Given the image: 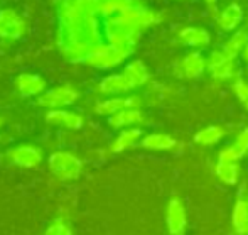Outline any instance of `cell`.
Segmentation results:
<instances>
[{
	"label": "cell",
	"mask_w": 248,
	"mask_h": 235,
	"mask_svg": "<svg viewBox=\"0 0 248 235\" xmlns=\"http://www.w3.org/2000/svg\"><path fill=\"white\" fill-rule=\"evenodd\" d=\"M245 156V152H243L242 149H240L236 144H233V146H228L225 147V149L219 152V161H230V163H238L242 157Z\"/></svg>",
	"instance_id": "23"
},
{
	"label": "cell",
	"mask_w": 248,
	"mask_h": 235,
	"mask_svg": "<svg viewBox=\"0 0 248 235\" xmlns=\"http://www.w3.org/2000/svg\"><path fill=\"white\" fill-rule=\"evenodd\" d=\"M204 2L208 3L209 7H215V5H216V2H218V0H204Z\"/></svg>",
	"instance_id": "28"
},
{
	"label": "cell",
	"mask_w": 248,
	"mask_h": 235,
	"mask_svg": "<svg viewBox=\"0 0 248 235\" xmlns=\"http://www.w3.org/2000/svg\"><path fill=\"white\" fill-rule=\"evenodd\" d=\"M232 223L238 235L248 234V205L247 200H238L232 213Z\"/></svg>",
	"instance_id": "17"
},
{
	"label": "cell",
	"mask_w": 248,
	"mask_h": 235,
	"mask_svg": "<svg viewBox=\"0 0 248 235\" xmlns=\"http://www.w3.org/2000/svg\"><path fill=\"white\" fill-rule=\"evenodd\" d=\"M216 174L218 178L226 185H236L240 176V166L238 163H230V161H219L216 164Z\"/></svg>",
	"instance_id": "18"
},
{
	"label": "cell",
	"mask_w": 248,
	"mask_h": 235,
	"mask_svg": "<svg viewBox=\"0 0 248 235\" xmlns=\"http://www.w3.org/2000/svg\"><path fill=\"white\" fill-rule=\"evenodd\" d=\"M9 156L12 163L20 168H36L43 161V151L31 144H22V146L14 147Z\"/></svg>",
	"instance_id": "7"
},
{
	"label": "cell",
	"mask_w": 248,
	"mask_h": 235,
	"mask_svg": "<svg viewBox=\"0 0 248 235\" xmlns=\"http://www.w3.org/2000/svg\"><path fill=\"white\" fill-rule=\"evenodd\" d=\"M179 39L183 41L186 46H193V48H204L209 44L211 36L206 29L202 27H184L179 33Z\"/></svg>",
	"instance_id": "12"
},
{
	"label": "cell",
	"mask_w": 248,
	"mask_h": 235,
	"mask_svg": "<svg viewBox=\"0 0 248 235\" xmlns=\"http://www.w3.org/2000/svg\"><path fill=\"white\" fill-rule=\"evenodd\" d=\"M127 56H128V48L107 44V46H100L93 52H90L88 58L85 59V63L93 66V68L108 69V68H111V66L120 65Z\"/></svg>",
	"instance_id": "2"
},
{
	"label": "cell",
	"mask_w": 248,
	"mask_h": 235,
	"mask_svg": "<svg viewBox=\"0 0 248 235\" xmlns=\"http://www.w3.org/2000/svg\"><path fill=\"white\" fill-rule=\"evenodd\" d=\"M247 205H248V198H247ZM247 235H248V234H247Z\"/></svg>",
	"instance_id": "30"
},
{
	"label": "cell",
	"mask_w": 248,
	"mask_h": 235,
	"mask_svg": "<svg viewBox=\"0 0 248 235\" xmlns=\"http://www.w3.org/2000/svg\"><path fill=\"white\" fill-rule=\"evenodd\" d=\"M223 135H225V129L219 127V125H209V127L198 132L194 141L201 144V146H213V144L221 141Z\"/></svg>",
	"instance_id": "20"
},
{
	"label": "cell",
	"mask_w": 248,
	"mask_h": 235,
	"mask_svg": "<svg viewBox=\"0 0 248 235\" xmlns=\"http://www.w3.org/2000/svg\"><path fill=\"white\" fill-rule=\"evenodd\" d=\"M206 59L201 52H189L181 63V71L186 78H198L204 73Z\"/></svg>",
	"instance_id": "14"
},
{
	"label": "cell",
	"mask_w": 248,
	"mask_h": 235,
	"mask_svg": "<svg viewBox=\"0 0 248 235\" xmlns=\"http://www.w3.org/2000/svg\"><path fill=\"white\" fill-rule=\"evenodd\" d=\"M142 146L152 151H169L176 146V141L167 134H149L147 137H144Z\"/></svg>",
	"instance_id": "19"
},
{
	"label": "cell",
	"mask_w": 248,
	"mask_h": 235,
	"mask_svg": "<svg viewBox=\"0 0 248 235\" xmlns=\"http://www.w3.org/2000/svg\"><path fill=\"white\" fill-rule=\"evenodd\" d=\"M76 98H78V92L73 90L71 86H56L49 92L39 95V105L56 110V108H64L73 105Z\"/></svg>",
	"instance_id": "5"
},
{
	"label": "cell",
	"mask_w": 248,
	"mask_h": 235,
	"mask_svg": "<svg viewBox=\"0 0 248 235\" xmlns=\"http://www.w3.org/2000/svg\"><path fill=\"white\" fill-rule=\"evenodd\" d=\"M247 41H248V34L245 31H238V33H235L228 41H226L223 51H225L228 56H232V58H236V56L243 52V49L247 46Z\"/></svg>",
	"instance_id": "21"
},
{
	"label": "cell",
	"mask_w": 248,
	"mask_h": 235,
	"mask_svg": "<svg viewBox=\"0 0 248 235\" xmlns=\"http://www.w3.org/2000/svg\"><path fill=\"white\" fill-rule=\"evenodd\" d=\"M206 69L211 73L213 78L216 80H230L236 75V63L235 58L228 56L225 51L211 52L206 59Z\"/></svg>",
	"instance_id": "3"
},
{
	"label": "cell",
	"mask_w": 248,
	"mask_h": 235,
	"mask_svg": "<svg viewBox=\"0 0 248 235\" xmlns=\"http://www.w3.org/2000/svg\"><path fill=\"white\" fill-rule=\"evenodd\" d=\"M167 230L172 235H183L186 229V210L179 198H172L167 205L166 212Z\"/></svg>",
	"instance_id": "8"
},
{
	"label": "cell",
	"mask_w": 248,
	"mask_h": 235,
	"mask_svg": "<svg viewBox=\"0 0 248 235\" xmlns=\"http://www.w3.org/2000/svg\"><path fill=\"white\" fill-rule=\"evenodd\" d=\"M242 58H243V61L248 63V41H247V46H245V49H243V52H242Z\"/></svg>",
	"instance_id": "27"
},
{
	"label": "cell",
	"mask_w": 248,
	"mask_h": 235,
	"mask_svg": "<svg viewBox=\"0 0 248 235\" xmlns=\"http://www.w3.org/2000/svg\"><path fill=\"white\" fill-rule=\"evenodd\" d=\"M142 120H144V114L139 108H124V110L111 115L108 122L115 129H125V127H130V125L140 124Z\"/></svg>",
	"instance_id": "13"
},
{
	"label": "cell",
	"mask_w": 248,
	"mask_h": 235,
	"mask_svg": "<svg viewBox=\"0 0 248 235\" xmlns=\"http://www.w3.org/2000/svg\"><path fill=\"white\" fill-rule=\"evenodd\" d=\"M134 88H137V83L134 82V78H132L127 69H125L124 73H118V75L107 76V78H103L100 83V92L107 93V95L127 93Z\"/></svg>",
	"instance_id": "6"
},
{
	"label": "cell",
	"mask_w": 248,
	"mask_h": 235,
	"mask_svg": "<svg viewBox=\"0 0 248 235\" xmlns=\"http://www.w3.org/2000/svg\"><path fill=\"white\" fill-rule=\"evenodd\" d=\"M242 19H243L242 7L236 5V3H232V5H228L221 14H219L218 24L223 31H235L236 27L240 26Z\"/></svg>",
	"instance_id": "15"
},
{
	"label": "cell",
	"mask_w": 248,
	"mask_h": 235,
	"mask_svg": "<svg viewBox=\"0 0 248 235\" xmlns=\"http://www.w3.org/2000/svg\"><path fill=\"white\" fill-rule=\"evenodd\" d=\"M139 107H140V98L139 97H111L96 105V112L100 115L111 117V115L124 110V108H139Z\"/></svg>",
	"instance_id": "10"
},
{
	"label": "cell",
	"mask_w": 248,
	"mask_h": 235,
	"mask_svg": "<svg viewBox=\"0 0 248 235\" xmlns=\"http://www.w3.org/2000/svg\"><path fill=\"white\" fill-rule=\"evenodd\" d=\"M2 125H3V118L0 117V127H2Z\"/></svg>",
	"instance_id": "29"
},
{
	"label": "cell",
	"mask_w": 248,
	"mask_h": 235,
	"mask_svg": "<svg viewBox=\"0 0 248 235\" xmlns=\"http://www.w3.org/2000/svg\"><path fill=\"white\" fill-rule=\"evenodd\" d=\"M142 135V131L140 129H124V131L118 134V137L115 139L113 146H111V151L113 152H124V151L130 149V147H134L135 144L139 142V139H140Z\"/></svg>",
	"instance_id": "16"
},
{
	"label": "cell",
	"mask_w": 248,
	"mask_h": 235,
	"mask_svg": "<svg viewBox=\"0 0 248 235\" xmlns=\"http://www.w3.org/2000/svg\"><path fill=\"white\" fill-rule=\"evenodd\" d=\"M49 169L58 180L61 181H73L81 176L83 163L75 154L66 152V151H58V152L49 156Z\"/></svg>",
	"instance_id": "1"
},
{
	"label": "cell",
	"mask_w": 248,
	"mask_h": 235,
	"mask_svg": "<svg viewBox=\"0 0 248 235\" xmlns=\"http://www.w3.org/2000/svg\"><path fill=\"white\" fill-rule=\"evenodd\" d=\"M44 235H73V230L66 222H62V220H56L52 225L47 227V230Z\"/></svg>",
	"instance_id": "25"
},
{
	"label": "cell",
	"mask_w": 248,
	"mask_h": 235,
	"mask_svg": "<svg viewBox=\"0 0 248 235\" xmlns=\"http://www.w3.org/2000/svg\"><path fill=\"white\" fill-rule=\"evenodd\" d=\"M26 33L24 19L12 9L0 10V39L19 41Z\"/></svg>",
	"instance_id": "4"
},
{
	"label": "cell",
	"mask_w": 248,
	"mask_h": 235,
	"mask_svg": "<svg viewBox=\"0 0 248 235\" xmlns=\"http://www.w3.org/2000/svg\"><path fill=\"white\" fill-rule=\"evenodd\" d=\"M233 90H235V95L240 100V103L248 110V83L238 78L235 82V85H233Z\"/></svg>",
	"instance_id": "24"
},
{
	"label": "cell",
	"mask_w": 248,
	"mask_h": 235,
	"mask_svg": "<svg viewBox=\"0 0 248 235\" xmlns=\"http://www.w3.org/2000/svg\"><path fill=\"white\" fill-rule=\"evenodd\" d=\"M236 146L240 147V149L243 151V152H248V127L247 129H243L242 132L238 134V137H236Z\"/></svg>",
	"instance_id": "26"
},
{
	"label": "cell",
	"mask_w": 248,
	"mask_h": 235,
	"mask_svg": "<svg viewBox=\"0 0 248 235\" xmlns=\"http://www.w3.org/2000/svg\"><path fill=\"white\" fill-rule=\"evenodd\" d=\"M46 120L52 125H58V127L64 129H81L83 127V117L76 112L64 110V108H56V110L47 112Z\"/></svg>",
	"instance_id": "11"
},
{
	"label": "cell",
	"mask_w": 248,
	"mask_h": 235,
	"mask_svg": "<svg viewBox=\"0 0 248 235\" xmlns=\"http://www.w3.org/2000/svg\"><path fill=\"white\" fill-rule=\"evenodd\" d=\"M16 85L22 97H36V95L44 93L46 80L41 75H36V73H24V75L17 76Z\"/></svg>",
	"instance_id": "9"
},
{
	"label": "cell",
	"mask_w": 248,
	"mask_h": 235,
	"mask_svg": "<svg viewBox=\"0 0 248 235\" xmlns=\"http://www.w3.org/2000/svg\"><path fill=\"white\" fill-rule=\"evenodd\" d=\"M125 69L130 73V76L134 78V82L137 83V86H142L149 80V71L142 61H132L130 65H127Z\"/></svg>",
	"instance_id": "22"
}]
</instances>
